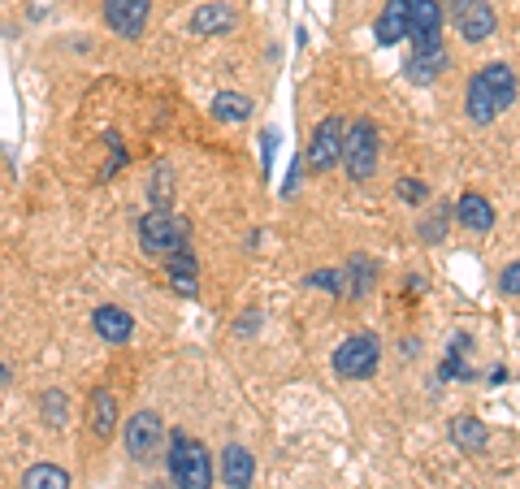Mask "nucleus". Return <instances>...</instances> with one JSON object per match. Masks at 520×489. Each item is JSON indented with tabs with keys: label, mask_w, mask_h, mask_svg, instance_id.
I'll return each mask as SVG.
<instances>
[{
	"label": "nucleus",
	"mask_w": 520,
	"mask_h": 489,
	"mask_svg": "<svg viewBox=\"0 0 520 489\" xmlns=\"http://www.w3.org/2000/svg\"><path fill=\"white\" fill-rule=\"evenodd\" d=\"M516 70L507 61H490L486 70H477L473 78H468V91H464V113L468 122L477 126H490L494 117H499L507 104H516Z\"/></svg>",
	"instance_id": "f257e3e1"
},
{
	"label": "nucleus",
	"mask_w": 520,
	"mask_h": 489,
	"mask_svg": "<svg viewBox=\"0 0 520 489\" xmlns=\"http://www.w3.org/2000/svg\"><path fill=\"white\" fill-rule=\"evenodd\" d=\"M169 477L178 489H213V459H208L204 442H195L191 433L174 429L169 433Z\"/></svg>",
	"instance_id": "f03ea898"
},
{
	"label": "nucleus",
	"mask_w": 520,
	"mask_h": 489,
	"mask_svg": "<svg viewBox=\"0 0 520 489\" xmlns=\"http://www.w3.org/2000/svg\"><path fill=\"white\" fill-rule=\"evenodd\" d=\"M377 156H382V139H377V126L369 117H356L347 122V135H343V165L351 182H364L377 174Z\"/></svg>",
	"instance_id": "7ed1b4c3"
},
{
	"label": "nucleus",
	"mask_w": 520,
	"mask_h": 489,
	"mask_svg": "<svg viewBox=\"0 0 520 489\" xmlns=\"http://www.w3.org/2000/svg\"><path fill=\"white\" fill-rule=\"evenodd\" d=\"M139 247L148 251V256H169V251L191 247L187 217L169 213V208H152V213L139 221Z\"/></svg>",
	"instance_id": "20e7f679"
},
{
	"label": "nucleus",
	"mask_w": 520,
	"mask_h": 489,
	"mask_svg": "<svg viewBox=\"0 0 520 489\" xmlns=\"http://www.w3.org/2000/svg\"><path fill=\"white\" fill-rule=\"evenodd\" d=\"M377 364H382V342H377V334H351L343 347L334 351V373L343 381L373 377Z\"/></svg>",
	"instance_id": "39448f33"
},
{
	"label": "nucleus",
	"mask_w": 520,
	"mask_h": 489,
	"mask_svg": "<svg viewBox=\"0 0 520 489\" xmlns=\"http://www.w3.org/2000/svg\"><path fill=\"white\" fill-rule=\"evenodd\" d=\"M122 442H126V455L135 459V464H152L156 451L165 446V425L156 412H135L126 420L122 429Z\"/></svg>",
	"instance_id": "423d86ee"
},
{
	"label": "nucleus",
	"mask_w": 520,
	"mask_h": 489,
	"mask_svg": "<svg viewBox=\"0 0 520 489\" xmlns=\"http://www.w3.org/2000/svg\"><path fill=\"white\" fill-rule=\"evenodd\" d=\"M343 135H347L343 117H321L317 122V130H312V139H308V156H304V165L312 174H325L330 165L343 161Z\"/></svg>",
	"instance_id": "0eeeda50"
},
{
	"label": "nucleus",
	"mask_w": 520,
	"mask_h": 489,
	"mask_svg": "<svg viewBox=\"0 0 520 489\" xmlns=\"http://www.w3.org/2000/svg\"><path fill=\"white\" fill-rule=\"evenodd\" d=\"M451 22L468 44H486V39L494 35V26H499L494 22L490 0H451Z\"/></svg>",
	"instance_id": "6e6552de"
},
{
	"label": "nucleus",
	"mask_w": 520,
	"mask_h": 489,
	"mask_svg": "<svg viewBox=\"0 0 520 489\" xmlns=\"http://www.w3.org/2000/svg\"><path fill=\"white\" fill-rule=\"evenodd\" d=\"M148 13H152V0H104V22H109L117 35H126V39L143 35Z\"/></svg>",
	"instance_id": "1a4fd4ad"
},
{
	"label": "nucleus",
	"mask_w": 520,
	"mask_h": 489,
	"mask_svg": "<svg viewBox=\"0 0 520 489\" xmlns=\"http://www.w3.org/2000/svg\"><path fill=\"white\" fill-rule=\"evenodd\" d=\"M373 35L382 48H395L399 39H412V0H386V9L373 22Z\"/></svg>",
	"instance_id": "9d476101"
},
{
	"label": "nucleus",
	"mask_w": 520,
	"mask_h": 489,
	"mask_svg": "<svg viewBox=\"0 0 520 489\" xmlns=\"http://www.w3.org/2000/svg\"><path fill=\"white\" fill-rule=\"evenodd\" d=\"M412 44L438 48L442 44V9L438 0H412Z\"/></svg>",
	"instance_id": "9b49d317"
},
{
	"label": "nucleus",
	"mask_w": 520,
	"mask_h": 489,
	"mask_svg": "<svg viewBox=\"0 0 520 489\" xmlns=\"http://www.w3.org/2000/svg\"><path fill=\"white\" fill-rule=\"evenodd\" d=\"M91 329L113 342V347H122V342H130V334H135V321H130L126 308H113V303H100L96 312H91Z\"/></svg>",
	"instance_id": "f8f14e48"
},
{
	"label": "nucleus",
	"mask_w": 520,
	"mask_h": 489,
	"mask_svg": "<svg viewBox=\"0 0 520 489\" xmlns=\"http://www.w3.org/2000/svg\"><path fill=\"white\" fill-rule=\"evenodd\" d=\"M221 477H226L230 489H252V481H256V455L247 451V446L230 442L226 451H221Z\"/></svg>",
	"instance_id": "ddd939ff"
},
{
	"label": "nucleus",
	"mask_w": 520,
	"mask_h": 489,
	"mask_svg": "<svg viewBox=\"0 0 520 489\" xmlns=\"http://www.w3.org/2000/svg\"><path fill=\"white\" fill-rule=\"evenodd\" d=\"M451 65V57H447V48H412V57H408V65H403V74H408V83H416V87H425V83H434V78L442 74Z\"/></svg>",
	"instance_id": "4468645a"
},
{
	"label": "nucleus",
	"mask_w": 520,
	"mask_h": 489,
	"mask_svg": "<svg viewBox=\"0 0 520 489\" xmlns=\"http://www.w3.org/2000/svg\"><path fill=\"white\" fill-rule=\"evenodd\" d=\"M455 221H460L464 230H473V234H486V230H494V208H490L486 195L464 191L460 204H455Z\"/></svg>",
	"instance_id": "2eb2a0df"
},
{
	"label": "nucleus",
	"mask_w": 520,
	"mask_h": 489,
	"mask_svg": "<svg viewBox=\"0 0 520 489\" xmlns=\"http://www.w3.org/2000/svg\"><path fill=\"white\" fill-rule=\"evenodd\" d=\"M165 260V277H169V286L178 290V295H195V273H200V264H195V256H191V247H182V251H169V256H161Z\"/></svg>",
	"instance_id": "dca6fc26"
},
{
	"label": "nucleus",
	"mask_w": 520,
	"mask_h": 489,
	"mask_svg": "<svg viewBox=\"0 0 520 489\" xmlns=\"http://www.w3.org/2000/svg\"><path fill=\"white\" fill-rule=\"evenodd\" d=\"M234 26V9L230 5H200L191 13V35H200V39H208V35H226Z\"/></svg>",
	"instance_id": "f3484780"
},
{
	"label": "nucleus",
	"mask_w": 520,
	"mask_h": 489,
	"mask_svg": "<svg viewBox=\"0 0 520 489\" xmlns=\"http://www.w3.org/2000/svg\"><path fill=\"white\" fill-rule=\"evenodd\" d=\"M451 442L460 446V451H468V455H481L486 451V442H490V429L481 425L477 416H451Z\"/></svg>",
	"instance_id": "a211bd4d"
},
{
	"label": "nucleus",
	"mask_w": 520,
	"mask_h": 489,
	"mask_svg": "<svg viewBox=\"0 0 520 489\" xmlns=\"http://www.w3.org/2000/svg\"><path fill=\"white\" fill-rule=\"evenodd\" d=\"M91 433H96V438H113L117 433V399L109 390L91 394Z\"/></svg>",
	"instance_id": "6ab92c4d"
},
{
	"label": "nucleus",
	"mask_w": 520,
	"mask_h": 489,
	"mask_svg": "<svg viewBox=\"0 0 520 489\" xmlns=\"http://www.w3.org/2000/svg\"><path fill=\"white\" fill-rule=\"evenodd\" d=\"M22 489H70V472L57 464H31L22 472Z\"/></svg>",
	"instance_id": "aec40b11"
},
{
	"label": "nucleus",
	"mask_w": 520,
	"mask_h": 489,
	"mask_svg": "<svg viewBox=\"0 0 520 489\" xmlns=\"http://www.w3.org/2000/svg\"><path fill=\"white\" fill-rule=\"evenodd\" d=\"M213 113L221 117V122H247V117H252V100L239 96V91H221V96L213 100Z\"/></svg>",
	"instance_id": "412c9836"
},
{
	"label": "nucleus",
	"mask_w": 520,
	"mask_h": 489,
	"mask_svg": "<svg viewBox=\"0 0 520 489\" xmlns=\"http://www.w3.org/2000/svg\"><path fill=\"white\" fill-rule=\"evenodd\" d=\"M464 347H468V342H464V334H460V338H451V351H447V360L438 364V377H442V381H473V368H468V364L460 360V355H464Z\"/></svg>",
	"instance_id": "4be33fe9"
},
{
	"label": "nucleus",
	"mask_w": 520,
	"mask_h": 489,
	"mask_svg": "<svg viewBox=\"0 0 520 489\" xmlns=\"http://www.w3.org/2000/svg\"><path fill=\"white\" fill-rule=\"evenodd\" d=\"M373 290V260H351V282H347V295L351 299H364Z\"/></svg>",
	"instance_id": "5701e85b"
},
{
	"label": "nucleus",
	"mask_w": 520,
	"mask_h": 489,
	"mask_svg": "<svg viewBox=\"0 0 520 489\" xmlns=\"http://www.w3.org/2000/svg\"><path fill=\"white\" fill-rule=\"evenodd\" d=\"M39 407H44L48 425H61V420H65V394L61 390H44V394H39Z\"/></svg>",
	"instance_id": "b1692460"
},
{
	"label": "nucleus",
	"mask_w": 520,
	"mask_h": 489,
	"mask_svg": "<svg viewBox=\"0 0 520 489\" xmlns=\"http://www.w3.org/2000/svg\"><path fill=\"white\" fill-rule=\"evenodd\" d=\"M308 286H317V290H330V295H343V273H338V269H317V273H312L308 277Z\"/></svg>",
	"instance_id": "393cba45"
},
{
	"label": "nucleus",
	"mask_w": 520,
	"mask_h": 489,
	"mask_svg": "<svg viewBox=\"0 0 520 489\" xmlns=\"http://www.w3.org/2000/svg\"><path fill=\"white\" fill-rule=\"evenodd\" d=\"M421 239H425V243H442V239H447V213L425 217V221H421Z\"/></svg>",
	"instance_id": "a878e982"
},
{
	"label": "nucleus",
	"mask_w": 520,
	"mask_h": 489,
	"mask_svg": "<svg viewBox=\"0 0 520 489\" xmlns=\"http://www.w3.org/2000/svg\"><path fill=\"white\" fill-rule=\"evenodd\" d=\"M399 200H408V204H425L429 200V187L425 182H416V178H399Z\"/></svg>",
	"instance_id": "bb28decb"
},
{
	"label": "nucleus",
	"mask_w": 520,
	"mask_h": 489,
	"mask_svg": "<svg viewBox=\"0 0 520 489\" xmlns=\"http://www.w3.org/2000/svg\"><path fill=\"white\" fill-rule=\"evenodd\" d=\"M499 290H503V295H520V260H512L499 273Z\"/></svg>",
	"instance_id": "cd10ccee"
},
{
	"label": "nucleus",
	"mask_w": 520,
	"mask_h": 489,
	"mask_svg": "<svg viewBox=\"0 0 520 489\" xmlns=\"http://www.w3.org/2000/svg\"><path fill=\"white\" fill-rule=\"evenodd\" d=\"M5 381H9V368H5V364H0V390H5Z\"/></svg>",
	"instance_id": "c85d7f7f"
}]
</instances>
